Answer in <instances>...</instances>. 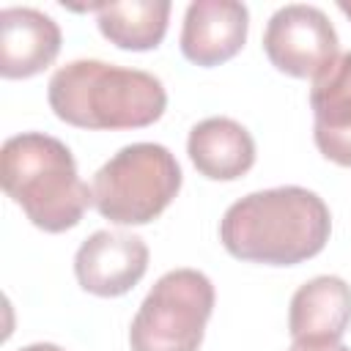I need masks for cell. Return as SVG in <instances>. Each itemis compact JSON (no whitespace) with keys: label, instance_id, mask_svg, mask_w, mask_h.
Instances as JSON below:
<instances>
[{"label":"cell","instance_id":"cell-11","mask_svg":"<svg viewBox=\"0 0 351 351\" xmlns=\"http://www.w3.org/2000/svg\"><path fill=\"white\" fill-rule=\"evenodd\" d=\"M351 324V285L343 277L321 274L291 296L288 332L293 340H340Z\"/></svg>","mask_w":351,"mask_h":351},{"label":"cell","instance_id":"cell-6","mask_svg":"<svg viewBox=\"0 0 351 351\" xmlns=\"http://www.w3.org/2000/svg\"><path fill=\"white\" fill-rule=\"evenodd\" d=\"M337 44V30L329 16L304 3L277 8L263 33V52L271 66L299 80H315L340 55Z\"/></svg>","mask_w":351,"mask_h":351},{"label":"cell","instance_id":"cell-9","mask_svg":"<svg viewBox=\"0 0 351 351\" xmlns=\"http://www.w3.org/2000/svg\"><path fill=\"white\" fill-rule=\"evenodd\" d=\"M58 22L27 5L0 11V74L5 80H25L41 74L60 52Z\"/></svg>","mask_w":351,"mask_h":351},{"label":"cell","instance_id":"cell-15","mask_svg":"<svg viewBox=\"0 0 351 351\" xmlns=\"http://www.w3.org/2000/svg\"><path fill=\"white\" fill-rule=\"evenodd\" d=\"M19 351H63V348L55 346V343H33V346H25Z\"/></svg>","mask_w":351,"mask_h":351},{"label":"cell","instance_id":"cell-12","mask_svg":"<svg viewBox=\"0 0 351 351\" xmlns=\"http://www.w3.org/2000/svg\"><path fill=\"white\" fill-rule=\"evenodd\" d=\"M186 154L200 176L236 181L255 165V140L239 121L217 115L192 126Z\"/></svg>","mask_w":351,"mask_h":351},{"label":"cell","instance_id":"cell-16","mask_svg":"<svg viewBox=\"0 0 351 351\" xmlns=\"http://www.w3.org/2000/svg\"><path fill=\"white\" fill-rule=\"evenodd\" d=\"M337 8H340V11H343L348 19H351V3H348V0H340V3H337Z\"/></svg>","mask_w":351,"mask_h":351},{"label":"cell","instance_id":"cell-14","mask_svg":"<svg viewBox=\"0 0 351 351\" xmlns=\"http://www.w3.org/2000/svg\"><path fill=\"white\" fill-rule=\"evenodd\" d=\"M288 351H351L340 340H293Z\"/></svg>","mask_w":351,"mask_h":351},{"label":"cell","instance_id":"cell-5","mask_svg":"<svg viewBox=\"0 0 351 351\" xmlns=\"http://www.w3.org/2000/svg\"><path fill=\"white\" fill-rule=\"evenodd\" d=\"M214 310V285L197 269L162 274L129 326L132 351H197Z\"/></svg>","mask_w":351,"mask_h":351},{"label":"cell","instance_id":"cell-1","mask_svg":"<svg viewBox=\"0 0 351 351\" xmlns=\"http://www.w3.org/2000/svg\"><path fill=\"white\" fill-rule=\"evenodd\" d=\"M329 233V206L304 186L250 192L219 222V241L233 258L266 266H296L318 255Z\"/></svg>","mask_w":351,"mask_h":351},{"label":"cell","instance_id":"cell-4","mask_svg":"<svg viewBox=\"0 0 351 351\" xmlns=\"http://www.w3.org/2000/svg\"><path fill=\"white\" fill-rule=\"evenodd\" d=\"M181 167L159 143H132L110 156L93 176L96 211L115 225L154 222L181 189Z\"/></svg>","mask_w":351,"mask_h":351},{"label":"cell","instance_id":"cell-3","mask_svg":"<svg viewBox=\"0 0 351 351\" xmlns=\"http://www.w3.org/2000/svg\"><path fill=\"white\" fill-rule=\"evenodd\" d=\"M0 181L25 217L47 233L80 225L93 203V192L77 176L69 145L44 132H22L3 143Z\"/></svg>","mask_w":351,"mask_h":351},{"label":"cell","instance_id":"cell-2","mask_svg":"<svg viewBox=\"0 0 351 351\" xmlns=\"http://www.w3.org/2000/svg\"><path fill=\"white\" fill-rule=\"evenodd\" d=\"M47 99L60 121L80 129H143L167 107L159 77L88 58L60 66L47 85Z\"/></svg>","mask_w":351,"mask_h":351},{"label":"cell","instance_id":"cell-10","mask_svg":"<svg viewBox=\"0 0 351 351\" xmlns=\"http://www.w3.org/2000/svg\"><path fill=\"white\" fill-rule=\"evenodd\" d=\"M310 107L318 151L329 162L351 167V52H340L313 80Z\"/></svg>","mask_w":351,"mask_h":351},{"label":"cell","instance_id":"cell-7","mask_svg":"<svg viewBox=\"0 0 351 351\" xmlns=\"http://www.w3.org/2000/svg\"><path fill=\"white\" fill-rule=\"evenodd\" d=\"M148 269V244L134 233L96 230L90 233L77 255L74 274L82 291L93 296H123L132 291Z\"/></svg>","mask_w":351,"mask_h":351},{"label":"cell","instance_id":"cell-8","mask_svg":"<svg viewBox=\"0 0 351 351\" xmlns=\"http://www.w3.org/2000/svg\"><path fill=\"white\" fill-rule=\"evenodd\" d=\"M250 11L236 0H195L186 5L181 25V52L189 63L211 69L233 55L247 41Z\"/></svg>","mask_w":351,"mask_h":351},{"label":"cell","instance_id":"cell-13","mask_svg":"<svg viewBox=\"0 0 351 351\" xmlns=\"http://www.w3.org/2000/svg\"><path fill=\"white\" fill-rule=\"evenodd\" d=\"M96 22L101 36L121 47L145 52L162 44L170 19L167 0H129V3H96Z\"/></svg>","mask_w":351,"mask_h":351}]
</instances>
